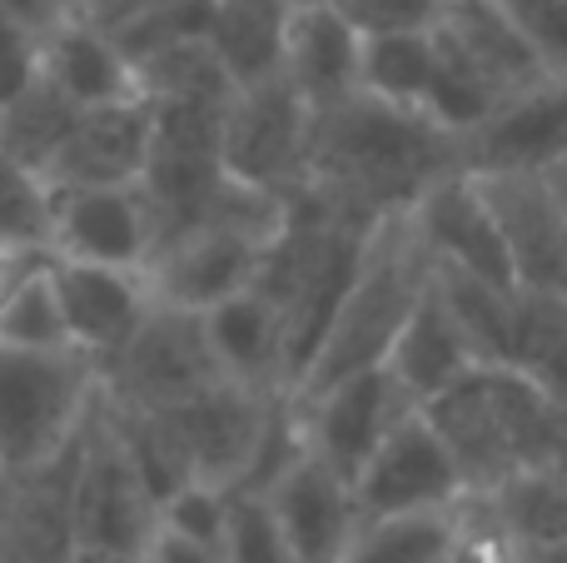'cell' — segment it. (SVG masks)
<instances>
[{
	"instance_id": "cell-43",
	"label": "cell",
	"mask_w": 567,
	"mask_h": 563,
	"mask_svg": "<svg viewBox=\"0 0 567 563\" xmlns=\"http://www.w3.org/2000/svg\"><path fill=\"white\" fill-rule=\"evenodd\" d=\"M65 563H140V559H130V554H95V549H75Z\"/></svg>"
},
{
	"instance_id": "cell-13",
	"label": "cell",
	"mask_w": 567,
	"mask_h": 563,
	"mask_svg": "<svg viewBox=\"0 0 567 563\" xmlns=\"http://www.w3.org/2000/svg\"><path fill=\"white\" fill-rule=\"evenodd\" d=\"M45 249L55 259L145 269L155 249V215L135 185H70L45 190Z\"/></svg>"
},
{
	"instance_id": "cell-19",
	"label": "cell",
	"mask_w": 567,
	"mask_h": 563,
	"mask_svg": "<svg viewBox=\"0 0 567 563\" xmlns=\"http://www.w3.org/2000/svg\"><path fill=\"white\" fill-rule=\"evenodd\" d=\"M150 160V100H115V105L80 110L70 135L40 170L45 190L70 185H135Z\"/></svg>"
},
{
	"instance_id": "cell-38",
	"label": "cell",
	"mask_w": 567,
	"mask_h": 563,
	"mask_svg": "<svg viewBox=\"0 0 567 563\" xmlns=\"http://www.w3.org/2000/svg\"><path fill=\"white\" fill-rule=\"evenodd\" d=\"M50 259L45 245H0V305Z\"/></svg>"
},
{
	"instance_id": "cell-8",
	"label": "cell",
	"mask_w": 567,
	"mask_h": 563,
	"mask_svg": "<svg viewBox=\"0 0 567 563\" xmlns=\"http://www.w3.org/2000/svg\"><path fill=\"white\" fill-rule=\"evenodd\" d=\"M567 155V70L503 95L458 135V170L468 175H543Z\"/></svg>"
},
{
	"instance_id": "cell-18",
	"label": "cell",
	"mask_w": 567,
	"mask_h": 563,
	"mask_svg": "<svg viewBox=\"0 0 567 563\" xmlns=\"http://www.w3.org/2000/svg\"><path fill=\"white\" fill-rule=\"evenodd\" d=\"M75 454L80 434L60 444L50 459L10 474L6 504H0V563H65L75 554V534H70Z\"/></svg>"
},
{
	"instance_id": "cell-40",
	"label": "cell",
	"mask_w": 567,
	"mask_h": 563,
	"mask_svg": "<svg viewBox=\"0 0 567 563\" xmlns=\"http://www.w3.org/2000/svg\"><path fill=\"white\" fill-rule=\"evenodd\" d=\"M0 10L16 20H25L30 30H50L60 20V6L55 0H0Z\"/></svg>"
},
{
	"instance_id": "cell-37",
	"label": "cell",
	"mask_w": 567,
	"mask_h": 563,
	"mask_svg": "<svg viewBox=\"0 0 567 563\" xmlns=\"http://www.w3.org/2000/svg\"><path fill=\"white\" fill-rule=\"evenodd\" d=\"M159 6H169V0H80L70 16L100 25L105 35H120L125 25H135L140 16H150V10H159Z\"/></svg>"
},
{
	"instance_id": "cell-36",
	"label": "cell",
	"mask_w": 567,
	"mask_h": 563,
	"mask_svg": "<svg viewBox=\"0 0 567 563\" xmlns=\"http://www.w3.org/2000/svg\"><path fill=\"white\" fill-rule=\"evenodd\" d=\"M40 75V30L0 10V105Z\"/></svg>"
},
{
	"instance_id": "cell-35",
	"label": "cell",
	"mask_w": 567,
	"mask_h": 563,
	"mask_svg": "<svg viewBox=\"0 0 567 563\" xmlns=\"http://www.w3.org/2000/svg\"><path fill=\"white\" fill-rule=\"evenodd\" d=\"M548 70H567V0H498Z\"/></svg>"
},
{
	"instance_id": "cell-15",
	"label": "cell",
	"mask_w": 567,
	"mask_h": 563,
	"mask_svg": "<svg viewBox=\"0 0 567 563\" xmlns=\"http://www.w3.org/2000/svg\"><path fill=\"white\" fill-rule=\"evenodd\" d=\"M498 219L513 285L567 299V215L543 175H473Z\"/></svg>"
},
{
	"instance_id": "cell-34",
	"label": "cell",
	"mask_w": 567,
	"mask_h": 563,
	"mask_svg": "<svg viewBox=\"0 0 567 563\" xmlns=\"http://www.w3.org/2000/svg\"><path fill=\"white\" fill-rule=\"evenodd\" d=\"M359 35H389V30H433L449 0H329Z\"/></svg>"
},
{
	"instance_id": "cell-12",
	"label": "cell",
	"mask_w": 567,
	"mask_h": 563,
	"mask_svg": "<svg viewBox=\"0 0 567 563\" xmlns=\"http://www.w3.org/2000/svg\"><path fill=\"white\" fill-rule=\"evenodd\" d=\"M353 499H359L363 519H379V514H409V509L458 504V499H468V484H463L458 459L449 454L443 434L429 424V414L409 409L359 464Z\"/></svg>"
},
{
	"instance_id": "cell-42",
	"label": "cell",
	"mask_w": 567,
	"mask_h": 563,
	"mask_svg": "<svg viewBox=\"0 0 567 563\" xmlns=\"http://www.w3.org/2000/svg\"><path fill=\"white\" fill-rule=\"evenodd\" d=\"M543 180H548V190L558 195V205H563V215H567V155L553 170H543Z\"/></svg>"
},
{
	"instance_id": "cell-20",
	"label": "cell",
	"mask_w": 567,
	"mask_h": 563,
	"mask_svg": "<svg viewBox=\"0 0 567 563\" xmlns=\"http://www.w3.org/2000/svg\"><path fill=\"white\" fill-rule=\"evenodd\" d=\"M359 45L363 35L329 6V0H303L284 16V50L279 75L303 105L319 110L339 105L359 90Z\"/></svg>"
},
{
	"instance_id": "cell-16",
	"label": "cell",
	"mask_w": 567,
	"mask_h": 563,
	"mask_svg": "<svg viewBox=\"0 0 567 563\" xmlns=\"http://www.w3.org/2000/svg\"><path fill=\"white\" fill-rule=\"evenodd\" d=\"M259 499H265L269 519L279 524L284 544L299 563H343L353 534L363 524L353 484L343 474H333L309 449Z\"/></svg>"
},
{
	"instance_id": "cell-4",
	"label": "cell",
	"mask_w": 567,
	"mask_h": 563,
	"mask_svg": "<svg viewBox=\"0 0 567 563\" xmlns=\"http://www.w3.org/2000/svg\"><path fill=\"white\" fill-rule=\"evenodd\" d=\"M100 399V365L80 349L0 345V469H30L80 434Z\"/></svg>"
},
{
	"instance_id": "cell-10",
	"label": "cell",
	"mask_w": 567,
	"mask_h": 563,
	"mask_svg": "<svg viewBox=\"0 0 567 563\" xmlns=\"http://www.w3.org/2000/svg\"><path fill=\"white\" fill-rule=\"evenodd\" d=\"M409 409H419V405H413L409 389L389 375V365L353 369V375L293 399V414H299V429H303V449L319 454L323 464H329L333 474H343L349 484L363 459L373 454V444H379Z\"/></svg>"
},
{
	"instance_id": "cell-31",
	"label": "cell",
	"mask_w": 567,
	"mask_h": 563,
	"mask_svg": "<svg viewBox=\"0 0 567 563\" xmlns=\"http://www.w3.org/2000/svg\"><path fill=\"white\" fill-rule=\"evenodd\" d=\"M229 499L235 489L205 484V479H185L175 494L159 499V529L175 539H189V544H225V524H229Z\"/></svg>"
},
{
	"instance_id": "cell-45",
	"label": "cell",
	"mask_w": 567,
	"mask_h": 563,
	"mask_svg": "<svg viewBox=\"0 0 567 563\" xmlns=\"http://www.w3.org/2000/svg\"><path fill=\"white\" fill-rule=\"evenodd\" d=\"M55 6H60V16H70V10H75L80 0H55Z\"/></svg>"
},
{
	"instance_id": "cell-23",
	"label": "cell",
	"mask_w": 567,
	"mask_h": 563,
	"mask_svg": "<svg viewBox=\"0 0 567 563\" xmlns=\"http://www.w3.org/2000/svg\"><path fill=\"white\" fill-rule=\"evenodd\" d=\"M199 325H205V339L225 379L265 389V395H284V315L275 299L249 285L219 299L215 309H205Z\"/></svg>"
},
{
	"instance_id": "cell-9",
	"label": "cell",
	"mask_w": 567,
	"mask_h": 563,
	"mask_svg": "<svg viewBox=\"0 0 567 563\" xmlns=\"http://www.w3.org/2000/svg\"><path fill=\"white\" fill-rule=\"evenodd\" d=\"M275 399L279 395L235 385V379H219L205 395L185 399V405H175V409H155V414H159V424L169 429V439H175L179 464H185L189 479H205V484H219V489H239L249 464H255V449L269 424Z\"/></svg>"
},
{
	"instance_id": "cell-6",
	"label": "cell",
	"mask_w": 567,
	"mask_h": 563,
	"mask_svg": "<svg viewBox=\"0 0 567 563\" xmlns=\"http://www.w3.org/2000/svg\"><path fill=\"white\" fill-rule=\"evenodd\" d=\"M225 379L199 315L150 305L140 329L110 365H100V395L120 409H175Z\"/></svg>"
},
{
	"instance_id": "cell-24",
	"label": "cell",
	"mask_w": 567,
	"mask_h": 563,
	"mask_svg": "<svg viewBox=\"0 0 567 563\" xmlns=\"http://www.w3.org/2000/svg\"><path fill=\"white\" fill-rule=\"evenodd\" d=\"M473 529V494L443 509H409V514L363 519L343 563H443L463 549Z\"/></svg>"
},
{
	"instance_id": "cell-39",
	"label": "cell",
	"mask_w": 567,
	"mask_h": 563,
	"mask_svg": "<svg viewBox=\"0 0 567 563\" xmlns=\"http://www.w3.org/2000/svg\"><path fill=\"white\" fill-rule=\"evenodd\" d=\"M140 563H225V554L209 544H189V539H175L165 529H155L150 549L140 554Z\"/></svg>"
},
{
	"instance_id": "cell-27",
	"label": "cell",
	"mask_w": 567,
	"mask_h": 563,
	"mask_svg": "<svg viewBox=\"0 0 567 563\" xmlns=\"http://www.w3.org/2000/svg\"><path fill=\"white\" fill-rule=\"evenodd\" d=\"M75 120H80L75 100H65L45 75H35L25 90H16L0 105V155L40 180V170L50 165V155L60 150V140L70 135Z\"/></svg>"
},
{
	"instance_id": "cell-1",
	"label": "cell",
	"mask_w": 567,
	"mask_h": 563,
	"mask_svg": "<svg viewBox=\"0 0 567 563\" xmlns=\"http://www.w3.org/2000/svg\"><path fill=\"white\" fill-rule=\"evenodd\" d=\"M458 170V135L409 105L353 90L319 110L309 130V180L333 209L379 219L409 209L433 180Z\"/></svg>"
},
{
	"instance_id": "cell-7",
	"label": "cell",
	"mask_w": 567,
	"mask_h": 563,
	"mask_svg": "<svg viewBox=\"0 0 567 563\" xmlns=\"http://www.w3.org/2000/svg\"><path fill=\"white\" fill-rule=\"evenodd\" d=\"M309 130L313 110L269 75L259 85H239L219 120V165L269 195H293L309 180Z\"/></svg>"
},
{
	"instance_id": "cell-29",
	"label": "cell",
	"mask_w": 567,
	"mask_h": 563,
	"mask_svg": "<svg viewBox=\"0 0 567 563\" xmlns=\"http://www.w3.org/2000/svg\"><path fill=\"white\" fill-rule=\"evenodd\" d=\"M433 65V30H389V35H363L359 45V90L389 100V105L419 110L423 85Z\"/></svg>"
},
{
	"instance_id": "cell-25",
	"label": "cell",
	"mask_w": 567,
	"mask_h": 563,
	"mask_svg": "<svg viewBox=\"0 0 567 563\" xmlns=\"http://www.w3.org/2000/svg\"><path fill=\"white\" fill-rule=\"evenodd\" d=\"M433 30H443V35L498 85V95H513V90L533 85L538 75H548L543 55L523 40V30L503 16L498 0H449V10H443V20Z\"/></svg>"
},
{
	"instance_id": "cell-22",
	"label": "cell",
	"mask_w": 567,
	"mask_h": 563,
	"mask_svg": "<svg viewBox=\"0 0 567 563\" xmlns=\"http://www.w3.org/2000/svg\"><path fill=\"white\" fill-rule=\"evenodd\" d=\"M40 75L65 100H75L80 110L140 95L135 65L115 45V35H105L80 16H60L50 30H40Z\"/></svg>"
},
{
	"instance_id": "cell-3",
	"label": "cell",
	"mask_w": 567,
	"mask_h": 563,
	"mask_svg": "<svg viewBox=\"0 0 567 563\" xmlns=\"http://www.w3.org/2000/svg\"><path fill=\"white\" fill-rule=\"evenodd\" d=\"M423 279H429V255H423L419 235L409 225V209L369 219L353 279L343 289L313 359L303 365L299 385L289 389V399L313 395V389L333 385V379L353 375V369L383 365L389 345L399 339L403 319H409L413 299H419Z\"/></svg>"
},
{
	"instance_id": "cell-32",
	"label": "cell",
	"mask_w": 567,
	"mask_h": 563,
	"mask_svg": "<svg viewBox=\"0 0 567 563\" xmlns=\"http://www.w3.org/2000/svg\"><path fill=\"white\" fill-rule=\"evenodd\" d=\"M225 563H299L284 544L279 524L269 519L265 499L259 494H239L229 499V524H225V544H219Z\"/></svg>"
},
{
	"instance_id": "cell-26",
	"label": "cell",
	"mask_w": 567,
	"mask_h": 563,
	"mask_svg": "<svg viewBox=\"0 0 567 563\" xmlns=\"http://www.w3.org/2000/svg\"><path fill=\"white\" fill-rule=\"evenodd\" d=\"M284 16H289L284 0H215L205 45L215 50L219 70L229 75L235 90L279 75Z\"/></svg>"
},
{
	"instance_id": "cell-2",
	"label": "cell",
	"mask_w": 567,
	"mask_h": 563,
	"mask_svg": "<svg viewBox=\"0 0 567 563\" xmlns=\"http://www.w3.org/2000/svg\"><path fill=\"white\" fill-rule=\"evenodd\" d=\"M423 414L458 459L468 494H493L503 479L553 464L563 439L558 399L518 365H473Z\"/></svg>"
},
{
	"instance_id": "cell-33",
	"label": "cell",
	"mask_w": 567,
	"mask_h": 563,
	"mask_svg": "<svg viewBox=\"0 0 567 563\" xmlns=\"http://www.w3.org/2000/svg\"><path fill=\"white\" fill-rule=\"evenodd\" d=\"M0 245H45V185L0 155Z\"/></svg>"
},
{
	"instance_id": "cell-21",
	"label": "cell",
	"mask_w": 567,
	"mask_h": 563,
	"mask_svg": "<svg viewBox=\"0 0 567 563\" xmlns=\"http://www.w3.org/2000/svg\"><path fill=\"white\" fill-rule=\"evenodd\" d=\"M383 365L409 389L413 405L423 409L433 395H443L453 379H463L473 365H488V359L473 349V339L463 335V325L453 319V309L443 305L439 285H433V275H429L419 299H413L409 319H403L399 339H393L389 355H383Z\"/></svg>"
},
{
	"instance_id": "cell-17",
	"label": "cell",
	"mask_w": 567,
	"mask_h": 563,
	"mask_svg": "<svg viewBox=\"0 0 567 563\" xmlns=\"http://www.w3.org/2000/svg\"><path fill=\"white\" fill-rule=\"evenodd\" d=\"M50 285H55L60 315H65L70 349H80L95 365H110L125 349V339L140 329V319L150 315V305H155L145 269L50 255Z\"/></svg>"
},
{
	"instance_id": "cell-5",
	"label": "cell",
	"mask_w": 567,
	"mask_h": 563,
	"mask_svg": "<svg viewBox=\"0 0 567 563\" xmlns=\"http://www.w3.org/2000/svg\"><path fill=\"white\" fill-rule=\"evenodd\" d=\"M159 529V504L145 489L140 469L130 464L105 405L95 399L85 429H80L75 484H70V534L75 549L140 559Z\"/></svg>"
},
{
	"instance_id": "cell-30",
	"label": "cell",
	"mask_w": 567,
	"mask_h": 563,
	"mask_svg": "<svg viewBox=\"0 0 567 563\" xmlns=\"http://www.w3.org/2000/svg\"><path fill=\"white\" fill-rule=\"evenodd\" d=\"M0 345L16 349H70L65 315H60L55 285H50V259L0 305Z\"/></svg>"
},
{
	"instance_id": "cell-41",
	"label": "cell",
	"mask_w": 567,
	"mask_h": 563,
	"mask_svg": "<svg viewBox=\"0 0 567 563\" xmlns=\"http://www.w3.org/2000/svg\"><path fill=\"white\" fill-rule=\"evenodd\" d=\"M518 563H567V539H553V544L518 549Z\"/></svg>"
},
{
	"instance_id": "cell-11",
	"label": "cell",
	"mask_w": 567,
	"mask_h": 563,
	"mask_svg": "<svg viewBox=\"0 0 567 563\" xmlns=\"http://www.w3.org/2000/svg\"><path fill=\"white\" fill-rule=\"evenodd\" d=\"M269 239L275 235H255V229H235V225L179 229V235L159 239L155 255L145 259L150 299L185 309V315H205L219 299L255 285Z\"/></svg>"
},
{
	"instance_id": "cell-28",
	"label": "cell",
	"mask_w": 567,
	"mask_h": 563,
	"mask_svg": "<svg viewBox=\"0 0 567 563\" xmlns=\"http://www.w3.org/2000/svg\"><path fill=\"white\" fill-rule=\"evenodd\" d=\"M498 85L453 45L443 30H433V65H429V85H423L419 115H429L439 130L449 135H463L473 130L493 105H498Z\"/></svg>"
},
{
	"instance_id": "cell-44",
	"label": "cell",
	"mask_w": 567,
	"mask_h": 563,
	"mask_svg": "<svg viewBox=\"0 0 567 563\" xmlns=\"http://www.w3.org/2000/svg\"><path fill=\"white\" fill-rule=\"evenodd\" d=\"M6 484H10V469H0V504H6Z\"/></svg>"
},
{
	"instance_id": "cell-46",
	"label": "cell",
	"mask_w": 567,
	"mask_h": 563,
	"mask_svg": "<svg viewBox=\"0 0 567 563\" xmlns=\"http://www.w3.org/2000/svg\"><path fill=\"white\" fill-rule=\"evenodd\" d=\"M284 6H303V0H284Z\"/></svg>"
},
{
	"instance_id": "cell-14",
	"label": "cell",
	"mask_w": 567,
	"mask_h": 563,
	"mask_svg": "<svg viewBox=\"0 0 567 563\" xmlns=\"http://www.w3.org/2000/svg\"><path fill=\"white\" fill-rule=\"evenodd\" d=\"M409 225L433 265L478 275L498 289H518L513 285L508 249H503V235H498V219H493L488 199H483L478 180L468 170H449L443 180H433L409 205Z\"/></svg>"
}]
</instances>
